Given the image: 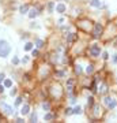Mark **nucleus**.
<instances>
[{"instance_id": "nucleus-27", "label": "nucleus", "mask_w": 117, "mask_h": 123, "mask_svg": "<svg viewBox=\"0 0 117 123\" xmlns=\"http://www.w3.org/2000/svg\"><path fill=\"white\" fill-rule=\"evenodd\" d=\"M112 63H113V64H117V53H114V55L112 56Z\"/></svg>"}, {"instance_id": "nucleus-34", "label": "nucleus", "mask_w": 117, "mask_h": 123, "mask_svg": "<svg viewBox=\"0 0 117 123\" xmlns=\"http://www.w3.org/2000/svg\"><path fill=\"white\" fill-rule=\"evenodd\" d=\"M3 79H4V74L1 73V74H0V84H1V81H3Z\"/></svg>"}, {"instance_id": "nucleus-1", "label": "nucleus", "mask_w": 117, "mask_h": 123, "mask_svg": "<svg viewBox=\"0 0 117 123\" xmlns=\"http://www.w3.org/2000/svg\"><path fill=\"white\" fill-rule=\"evenodd\" d=\"M104 114H105V111H104V108H102L101 104L95 103L94 105L91 107V120H93V122L100 120L101 118L104 116Z\"/></svg>"}, {"instance_id": "nucleus-33", "label": "nucleus", "mask_w": 117, "mask_h": 123, "mask_svg": "<svg viewBox=\"0 0 117 123\" xmlns=\"http://www.w3.org/2000/svg\"><path fill=\"white\" fill-rule=\"evenodd\" d=\"M17 95V89H12L11 90V96H15Z\"/></svg>"}, {"instance_id": "nucleus-26", "label": "nucleus", "mask_w": 117, "mask_h": 123, "mask_svg": "<svg viewBox=\"0 0 117 123\" xmlns=\"http://www.w3.org/2000/svg\"><path fill=\"white\" fill-rule=\"evenodd\" d=\"M11 85H12L11 79H6V81H4V86H6V88H10Z\"/></svg>"}, {"instance_id": "nucleus-16", "label": "nucleus", "mask_w": 117, "mask_h": 123, "mask_svg": "<svg viewBox=\"0 0 117 123\" xmlns=\"http://www.w3.org/2000/svg\"><path fill=\"white\" fill-rule=\"evenodd\" d=\"M82 71H83V70H82V66H80V64H76V66H75V74H76V75H80Z\"/></svg>"}, {"instance_id": "nucleus-4", "label": "nucleus", "mask_w": 117, "mask_h": 123, "mask_svg": "<svg viewBox=\"0 0 117 123\" xmlns=\"http://www.w3.org/2000/svg\"><path fill=\"white\" fill-rule=\"evenodd\" d=\"M10 51H11V47L8 45V43H7L6 40H0V56L1 57L8 56Z\"/></svg>"}, {"instance_id": "nucleus-30", "label": "nucleus", "mask_w": 117, "mask_h": 123, "mask_svg": "<svg viewBox=\"0 0 117 123\" xmlns=\"http://www.w3.org/2000/svg\"><path fill=\"white\" fill-rule=\"evenodd\" d=\"M31 55H33L34 57H37V56L39 55V52H38V51H37V49H33V51H31Z\"/></svg>"}, {"instance_id": "nucleus-37", "label": "nucleus", "mask_w": 117, "mask_h": 123, "mask_svg": "<svg viewBox=\"0 0 117 123\" xmlns=\"http://www.w3.org/2000/svg\"><path fill=\"white\" fill-rule=\"evenodd\" d=\"M3 90H4V88H3V86H0V93H3Z\"/></svg>"}, {"instance_id": "nucleus-12", "label": "nucleus", "mask_w": 117, "mask_h": 123, "mask_svg": "<svg viewBox=\"0 0 117 123\" xmlns=\"http://www.w3.org/2000/svg\"><path fill=\"white\" fill-rule=\"evenodd\" d=\"M76 38H78V34L76 33H69L67 36V43H72V41H75Z\"/></svg>"}, {"instance_id": "nucleus-2", "label": "nucleus", "mask_w": 117, "mask_h": 123, "mask_svg": "<svg viewBox=\"0 0 117 123\" xmlns=\"http://www.w3.org/2000/svg\"><path fill=\"white\" fill-rule=\"evenodd\" d=\"M76 26H78L82 32H84V33H89V32H91L93 30V22L90 21V19H80V21H78V23H76Z\"/></svg>"}, {"instance_id": "nucleus-31", "label": "nucleus", "mask_w": 117, "mask_h": 123, "mask_svg": "<svg viewBox=\"0 0 117 123\" xmlns=\"http://www.w3.org/2000/svg\"><path fill=\"white\" fill-rule=\"evenodd\" d=\"M21 103H22V97H18V99H17V101H15V104H17V105H19Z\"/></svg>"}, {"instance_id": "nucleus-35", "label": "nucleus", "mask_w": 117, "mask_h": 123, "mask_svg": "<svg viewBox=\"0 0 117 123\" xmlns=\"http://www.w3.org/2000/svg\"><path fill=\"white\" fill-rule=\"evenodd\" d=\"M29 62V57H23L22 59V63H27Z\"/></svg>"}, {"instance_id": "nucleus-23", "label": "nucleus", "mask_w": 117, "mask_h": 123, "mask_svg": "<svg viewBox=\"0 0 117 123\" xmlns=\"http://www.w3.org/2000/svg\"><path fill=\"white\" fill-rule=\"evenodd\" d=\"M45 120H52V119H55V115H52V114H46L44 116Z\"/></svg>"}, {"instance_id": "nucleus-7", "label": "nucleus", "mask_w": 117, "mask_h": 123, "mask_svg": "<svg viewBox=\"0 0 117 123\" xmlns=\"http://www.w3.org/2000/svg\"><path fill=\"white\" fill-rule=\"evenodd\" d=\"M89 53H90V56H91V57H94V59L100 57L101 53H102V51H101V47H100L98 44H93L91 47H90Z\"/></svg>"}, {"instance_id": "nucleus-28", "label": "nucleus", "mask_w": 117, "mask_h": 123, "mask_svg": "<svg viewBox=\"0 0 117 123\" xmlns=\"http://www.w3.org/2000/svg\"><path fill=\"white\" fill-rule=\"evenodd\" d=\"M27 10H29V7H27V6H22V7H21V12H22V14L27 12Z\"/></svg>"}, {"instance_id": "nucleus-6", "label": "nucleus", "mask_w": 117, "mask_h": 123, "mask_svg": "<svg viewBox=\"0 0 117 123\" xmlns=\"http://www.w3.org/2000/svg\"><path fill=\"white\" fill-rule=\"evenodd\" d=\"M104 105L109 109V111H112V109H114L117 105V100L114 99V97H109V96H106L105 99H104Z\"/></svg>"}, {"instance_id": "nucleus-13", "label": "nucleus", "mask_w": 117, "mask_h": 123, "mask_svg": "<svg viewBox=\"0 0 117 123\" xmlns=\"http://www.w3.org/2000/svg\"><path fill=\"white\" fill-rule=\"evenodd\" d=\"M29 112H30V105H29V104H25V105L21 108V114H22V115H27Z\"/></svg>"}, {"instance_id": "nucleus-3", "label": "nucleus", "mask_w": 117, "mask_h": 123, "mask_svg": "<svg viewBox=\"0 0 117 123\" xmlns=\"http://www.w3.org/2000/svg\"><path fill=\"white\" fill-rule=\"evenodd\" d=\"M102 34H104V25L101 22L94 23V26H93V37L98 40L102 37Z\"/></svg>"}, {"instance_id": "nucleus-22", "label": "nucleus", "mask_w": 117, "mask_h": 123, "mask_svg": "<svg viewBox=\"0 0 117 123\" xmlns=\"http://www.w3.org/2000/svg\"><path fill=\"white\" fill-rule=\"evenodd\" d=\"M64 114H65V116H69V115H72V114H74V109L68 107L67 109H65V112H64Z\"/></svg>"}, {"instance_id": "nucleus-24", "label": "nucleus", "mask_w": 117, "mask_h": 123, "mask_svg": "<svg viewBox=\"0 0 117 123\" xmlns=\"http://www.w3.org/2000/svg\"><path fill=\"white\" fill-rule=\"evenodd\" d=\"M35 44H37V47H38V48H42V47H44V41L38 38L37 41H35Z\"/></svg>"}, {"instance_id": "nucleus-21", "label": "nucleus", "mask_w": 117, "mask_h": 123, "mask_svg": "<svg viewBox=\"0 0 117 123\" xmlns=\"http://www.w3.org/2000/svg\"><path fill=\"white\" fill-rule=\"evenodd\" d=\"M42 108H44L45 111H49V109H50V104L48 103V101H46V103L44 101V103H42Z\"/></svg>"}, {"instance_id": "nucleus-25", "label": "nucleus", "mask_w": 117, "mask_h": 123, "mask_svg": "<svg viewBox=\"0 0 117 123\" xmlns=\"http://www.w3.org/2000/svg\"><path fill=\"white\" fill-rule=\"evenodd\" d=\"M25 49H26V51H31V49H33V44H31V43H27V44L25 45Z\"/></svg>"}, {"instance_id": "nucleus-32", "label": "nucleus", "mask_w": 117, "mask_h": 123, "mask_svg": "<svg viewBox=\"0 0 117 123\" xmlns=\"http://www.w3.org/2000/svg\"><path fill=\"white\" fill-rule=\"evenodd\" d=\"M12 63H14V64H18V63H19V59H18V57H12Z\"/></svg>"}, {"instance_id": "nucleus-11", "label": "nucleus", "mask_w": 117, "mask_h": 123, "mask_svg": "<svg viewBox=\"0 0 117 123\" xmlns=\"http://www.w3.org/2000/svg\"><path fill=\"white\" fill-rule=\"evenodd\" d=\"M65 10H67V7L64 6L63 3H60V4H57V6H56V11H57V12H60V14L65 12Z\"/></svg>"}, {"instance_id": "nucleus-36", "label": "nucleus", "mask_w": 117, "mask_h": 123, "mask_svg": "<svg viewBox=\"0 0 117 123\" xmlns=\"http://www.w3.org/2000/svg\"><path fill=\"white\" fill-rule=\"evenodd\" d=\"M17 122H18V123H23V119H21V118H18V119H17Z\"/></svg>"}, {"instance_id": "nucleus-20", "label": "nucleus", "mask_w": 117, "mask_h": 123, "mask_svg": "<svg viewBox=\"0 0 117 123\" xmlns=\"http://www.w3.org/2000/svg\"><path fill=\"white\" fill-rule=\"evenodd\" d=\"M53 7H55V3H53V1H49V3H48V11L53 12Z\"/></svg>"}, {"instance_id": "nucleus-29", "label": "nucleus", "mask_w": 117, "mask_h": 123, "mask_svg": "<svg viewBox=\"0 0 117 123\" xmlns=\"http://www.w3.org/2000/svg\"><path fill=\"white\" fill-rule=\"evenodd\" d=\"M102 59H104V60H108V59H109V53H108L106 51L102 53Z\"/></svg>"}, {"instance_id": "nucleus-5", "label": "nucleus", "mask_w": 117, "mask_h": 123, "mask_svg": "<svg viewBox=\"0 0 117 123\" xmlns=\"http://www.w3.org/2000/svg\"><path fill=\"white\" fill-rule=\"evenodd\" d=\"M63 88L60 86V84H55V85H52V88H50V95L53 96L55 99H61V96H63Z\"/></svg>"}, {"instance_id": "nucleus-10", "label": "nucleus", "mask_w": 117, "mask_h": 123, "mask_svg": "<svg viewBox=\"0 0 117 123\" xmlns=\"http://www.w3.org/2000/svg\"><path fill=\"white\" fill-rule=\"evenodd\" d=\"M90 6L95 7V8H101V7H102V1H101V0H91V1H90Z\"/></svg>"}, {"instance_id": "nucleus-15", "label": "nucleus", "mask_w": 117, "mask_h": 123, "mask_svg": "<svg viewBox=\"0 0 117 123\" xmlns=\"http://www.w3.org/2000/svg\"><path fill=\"white\" fill-rule=\"evenodd\" d=\"M94 104H95V103H94V97H93V96H90L89 99H87V107H89V108H91Z\"/></svg>"}, {"instance_id": "nucleus-14", "label": "nucleus", "mask_w": 117, "mask_h": 123, "mask_svg": "<svg viewBox=\"0 0 117 123\" xmlns=\"http://www.w3.org/2000/svg\"><path fill=\"white\" fill-rule=\"evenodd\" d=\"M84 71H86V74H93V73H94V64H91V63L87 64Z\"/></svg>"}, {"instance_id": "nucleus-18", "label": "nucleus", "mask_w": 117, "mask_h": 123, "mask_svg": "<svg viewBox=\"0 0 117 123\" xmlns=\"http://www.w3.org/2000/svg\"><path fill=\"white\" fill-rule=\"evenodd\" d=\"M37 14H38V12H37V10L34 8V10H30V12H29V17H30V18H35V17H37Z\"/></svg>"}, {"instance_id": "nucleus-17", "label": "nucleus", "mask_w": 117, "mask_h": 123, "mask_svg": "<svg viewBox=\"0 0 117 123\" xmlns=\"http://www.w3.org/2000/svg\"><path fill=\"white\" fill-rule=\"evenodd\" d=\"M74 114H75V115H80V114H82V107L76 105L75 108H74Z\"/></svg>"}, {"instance_id": "nucleus-19", "label": "nucleus", "mask_w": 117, "mask_h": 123, "mask_svg": "<svg viewBox=\"0 0 117 123\" xmlns=\"http://www.w3.org/2000/svg\"><path fill=\"white\" fill-rule=\"evenodd\" d=\"M37 119H38V116H37V114H35V112H34V114H31V115H30V122H37Z\"/></svg>"}, {"instance_id": "nucleus-8", "label": "nucleus", "mask_w": 117, "mask_h": 123, "mask_svg": "<svg viewBox=\"0 0 117 123\" xmlns=\"http://www.w3.org/2000/svg\"><path fill=\"white\" fill-rule=\"evenodd\" d=\"M108 92H109V85L106 84V82H102L98 86V93L100 95H108Z\"/></svg>"}, {"instance_id": "nucleus-9", "label": "nucleus", "mask_w": 117, "mask_h": 123, "mask_svg": "<svg viewBox=\"0 0 117 123\" xmlns=\"http://www.w3.org/2000/svg\"><path fill=\"white\" fill-rule=\"evenodd\" d=\"M0 107H1V109H3V111L6 112L7 115H11L12 112H14V111H12V107L7 105V104H4V103H3V104H1V105H0Z\"/></svg>"}]
</instances>
